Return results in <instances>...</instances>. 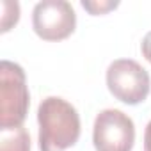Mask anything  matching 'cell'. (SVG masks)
Returning a JSON list of instances; mask_svg holds the SVG:
<instances>
[{"instance_id": "cell-1", "label": "cell", "mask_w": 151, "mask_h": 151, "mask_svg": "<svg viewBox=\"0 0 151 151\" xmlns=\"http://www.w3.org/2000/svg\"><path fill=\"white\" fill-rule=\"evenodd\" d=\"M37 123L41 151H64L78 142L80 116L64 98H45L37 109Z\"/></svg>"}, {"instance_id": "cell-2", "label": "cell", "mask_w": 151, "mask_h": 151, "mask_svg": "<svg viewBox=\"0 0 151 151\" xmlns=\"http://www.w3.org/2000/svg\"><path fill=\"white\" fill-rule=\"evenodd\" d=\"M30 105L25 71L11 60L0 62V130L23 126Z\"/></svg>"}, {"instance_id": "cell-3", "label": "cell", "mask_w": 151, "mask_h": 151, "mask_svg": "<svg viewBox=\"0 0 151 151\" xmlns=\"http://www.w3.org/2000/svg\"><path fill=\"white\" fill-rule=\"evenodd\" d=\"M107 87L116 100L126 105H139L151 91V78L137 60L117 59L107 69Z\"/></svg>"}, {"instance_id": "cell-4", "label": "cell", "mask_w": 151, "mask_h": 151, "mask_svg": "<svg viewBox=\"0 0 151 151\" xmlns=\"http://www.w3.org/2000/svg\"><path fill=\"white\" fill-rule=\"evenodd\" d=\"M96 151H132L135 142V124L128 114L117 109L101 110L93 126Z\"/></svg>"}, {"instance_id": "cell-5", "label": "cell", "mask_w": 151, "mask_h": 151, "mask_svg": "<svg viewBox=\"0 0 151 151\" xmlns=\"http://www.w3.org/2000/svg\"><path fill=\"white\" fill-rule=\"evenodd\" d=\"M34 32L45 41H60L73 34L77 27V14L66 0H43L32 11Z\"/></svg>"}, {"instance_id": "cell-6", "label": "cell", "mask_w": 151, "mask_h": 151, "mask_svg": "<svg viewBox=\"0 0 151 151\" xmlns=\"http://www.w3.org/2000/svg\"><path fill=\"white\" fill-rule=\"evenodd\" d=\"M0 151H30V135L23 126L0 130Z\"/></svg>"}, {"instance_id": "cell-7", "label": "cell", "mask_w": 151, "mask_h": 151, "mask_svg": "<svg viewBox=\"0 0 151 151\" xmlns=\"http://www.w3.org/2000/svg\"><path fill=\"white\" fill-rule=\"evenodd\" d=\"M2 9H4V14H2V32H7L20 20V4L18 2H2Z\"/></svg>"}, {"instance_id": "cell-8", "label": "cell", "mask_w": 151, "mask_h": 151, "mask_svg": "<svg viewBox=\"0 0 151 151\" xmlns=\"http://www.w3.org/2000/svg\"><path fill=\"white\" fill-rule=\"evenodd\" d=\"M117 6H119V2H86V0L82 2V7L87 9L91 14H103Z\"/></svg>"}, {"instance_id": "cell-9", "label": "cell", "mask_w": 151, "mask_h": 151, "mask_svg": "<svg viewBox=\"0 0 151 151\" xmlns=\"http://www.w3.org/2000/svg\"><path fill=\"white\" fill-rule=\"evenodd\" d=\"M140 50H142V55L146 57V60L151 62V30L144 36V39L140 43Z\"/></svg>"}, {"instance_id": "cell-10", "label": "cell", "mask_w": 151, "mask_h": 151, "mask_svg": "<svg viewBox=\"0 0 151 151\" xmlns=\"http://www.w3.org/2000/svg\"><path fill=\"white\" fill-rule=\"evenodd\" d=\"M144 151H151V121L144 130Z\"/></svg>"}]
</instances>
